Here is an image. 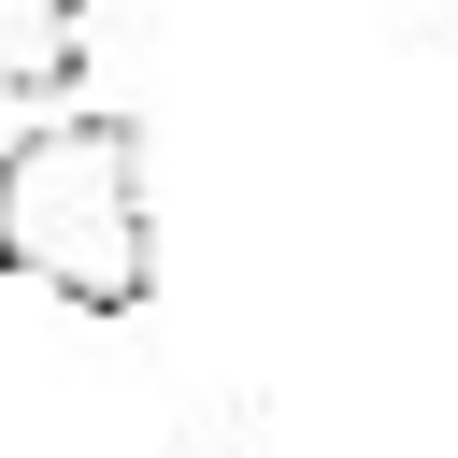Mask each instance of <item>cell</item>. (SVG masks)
<instances>
[{
	"label": "cell",
	"instance_id": "obj_2",
	"mask_svg": "<svg viewBox=\"0 0 458 458\" xmlns=\"http://www.w3.org/2000/svg\"><path fill=\"white\" fill-rule=\"evenodd\" d=\"M86 43H100L86 0H0V100H57L86 72Z\"/></svg>",
	"mask_w": 458,
	"mask_h": 458
},
{
	"label": "cell",
	"instance_id": "obj_1",
	"mask_svg": "<svg viewBox=\"0 0 458 458\" xmlns=\"http://www.w3.org/2000/svg\"><path fill=\"white\" fill-rule=\"evenodd\" d=\"M0 272H29L72 315H143L157 215H143V129L129 114H43L0 143Z\"/></svg>",
	"mask_w": 458,
	"mask_h": 458
},
{
	"label": "cell",
	"instance_id": "obj_3",
	"mask_svg": "<svg viewBox=\"0 0 458 458\" xmlns=\"http://www.w3.org/2000/svg\"><path fill=\"white\" fill-rule=\"evenodd\" d=\"M243 444H258V415H229V429H200L186 458H243Z\"/></svg>",
	"mask_w": 458,
	"mask_h": 458
}]
</instances>
